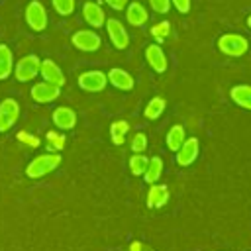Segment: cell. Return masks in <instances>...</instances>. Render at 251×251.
I'll return each mask as SVG.
<instances>
[{
	"label": "cell",
	"mask_w": 251,
	"mask_h": 251,
	"mask_svg": "<svg viewBox=\"0 0 251 251\" xmlns=\"http://www.w3.org/2000/svg\"><path fill=\"white\" fill-rule=\"evenodd\" d=\"M61 155L59 153H53V151H47V153H41L37 157H33L29 161V165L25 167V175L29 178H41L49 173H53L59 165H61Z\"/></svg>",
	"instance_id": "6da1fadb"
},
{
	"label": "cell",
	"mask_w": 251,
	"mask_h": 251,
	"mask_svg": "<svg viewBox=\"0 0 251 251\" xmlns=\"http://www.w3.org/2000/svg\"><path fill=\"white\" fill-rule=\"evenodd\" d=\"M218 49L227 57H243L249 49V41L241 33H224L218 39Z\"/></svg>",
	"instance_id": "7a4b0ae2"
},
{
	"label": "cell",
	"mask_w": 251,
	"mask_h": 251,
	"mask_svg": "<svg viewBox=\"0 0 251 251\" xmlns=\"http://www.w3.org/2000/svg\"><path fill=\"white\" fill-rule=\"evenodd\" d=\"M41 71V59L37 55H24L14 69L18 82H31Z\"/></svg>",
	"instance_id": "3957f363"
},
{
	"label": "cell",
	"mask_w": 251,
	"mask_h": 251,
	"mask_svg": "<svg viewBox=\"0 0 251 251\" xmlns=\"http://www.w3.org/2000/svg\"><path fill=\"white\" fill-rule=\"evenodd\" d=\"M71 43L78 49V51H84V53H94L102 47V37L94 31V29H78L73 33L71 37Z\"/></svg>",
	"instance_id": "277c9868"
},
{
	"label": "cell",
	"mask_w": 251,
	"mask_h": 251,
	"mask_svg": "<svg viewBox=\"0 0 251 251\" xmlns=\"http://www.w3.org/2000/svg\"><path fill=\"white\" fill-rule=\"evenodd\" d=\"M25 24L31 31H43L47 27V10L39 0H31L25 6Z\"/></svg>",
	"instance_id": "5b68a950"
},
{
	"label": "cell",
	"mask_w": 251,
	"mask_h": 251,
	"mask_svg": "<svg viewBox=\"0 0 251 251\" xmlns=\"http://www.w3.org/2000/svg\"><path fill=\"white\" fill-rule=\"evenodd\" d=\"M104 27H106V33H108V37H110V41H112V45L116 49H120V51L127 49V45H129V33H127L126 25L118 18H106Z\"/></svg>",
	"instance_id": "8992f818"
},
{
	"label": "cell",
	"mask_w": 251,
	"mask_h": 251,
	"mask_svg": "<svg viewBox=\"0 0 251 251\" xmlns=\"http://www.w3.org/2000/svg\"><path fill=\"white\" fill-rule=\"evenodd\" d=\"M20 118V104L16 98H4L0 102V133L10 131Z\"/></svg>",
	"instance_id": "52a82bcc"
},
{
	"label": "cell",
	"mask_w": 251,
	"mask_h": 251,
	"mask_svg": "<svg viewBox=\"0 0 251 251\" xmlns=\"http://www.w3.org/2000/svg\"><path fill=\"white\" fill-rule=\"evenodd\" d=\"M108 84V73L102 71H84L78 75V86L84 92H102Z\"/></svg>",
	"instance_id": "ba28073f"
},
{
	"label": "cell",
	"mask_w": 251,
	"mask_h": 251,
	"mask_svg": "<svg viewBox=\"0 0 251 251\" xmlns=\"http://www.w3.org/2000/svg\"><path fill=\"white\" fill-rule=\"evenodd\" d=\"M59 96H61V86L51 84V82H47V80L35 82V84L31 86V100L37 102V104H49V102H55Z\"/></svg>",
	"instance_id": "9c48e42d"
},
{
	"label": "cell",
	"mask_w": 251,
	"mask_h": 251,
	"mask_svg": "<svg viewBox=\"0 0 251 251\" xmlns=\"http://www.w3.org/2000/svg\"><path fill=\"white\" fill-rule=\"evenodd\" d=\"M200 153V141L196 137H186L184 143L180 145V149L176 151V165L178 167H188L196 161Z\"/></svg>",
	"instance_id": "30bf717a"
},
{
	"label": "cell",
	"mask_w": 251,
	"mask_h": 251,
	"mask_svg": "<svg viewBox=\"0 0 251 251\" xmlns=\"http://www.w3.org/2000/svg\"><path fill=\"white\" fill-rule=\"evenodd\" d=\"M145 59H147V65L157 73V75H163L169 67V61H167V55L165 51L161 49L159 43H151L145 47Z\"/></svg>",
	"instance_id": "8fae6325"
},
{
	"label": "cell",
	"mask_w": 251,
	"mask_h": 251,
	"mask_svg": "<svg viewBox=\"0 0 251 251\" xmlns=\"http://www.w3.org/2000/svg\"><path fill=\"white\" fill-rule=\"evenodd\" d=\"M39 75H41L43 80H47V82H51V84H57V86H61V88L67 84L65 73H63L61 67H59L55 61H51V59H43V61H41V71H39Z\"/></svg>",
	"instance_id": "7c38bea8"
},
{
	"label": "cell",
	"mask_w": 251,
	"mask_h": 251,
	"mask_svg": "<svg viewBox=\"0 0 251 251\" xmlns=\"http://www.w3.org/2000/svg\"><path fill=\"white\" fill-rule=\"evenodd\" d=\"M82 18H84V22H86L90 27H94V29H98V27H102V25L106 24V14H104V10L100 8L98 2H92V0H86V2L82 4Z\"/></svg>",
	"instance_id": "4fadbf2b"
},
{
	"label": "cell",
	"mask_w": 251,
	"mask_h": 251,
	"mask_svg": "<svg viewBox=\"0 0 251 251\" xmlns=\"http://www.w3.org/2000/svg\"><path fill=\"white\" fill-rule=\"evenodd\" d=\"M51 120H53L55 127H59L61 131H69V129H73V127L76 126V114H75V110L69 108V106H59V108H55L53 114H51Z\"/></svg>",
	"instance_id": "5bb4252c"
},
{
	"label": "cell",
	"mask_w": 251,
	"mask_h": 251,
	"mask_svg": "<svg viewBox=\"0 0 251 251\" xmlns=\"http://www.w3.org/2000/svg\"><path fill=\"white\" fill-rule=\"evenodd\" d=\"M126 20H127L129 25L141 27V25H145V24L149 22V12H147V8H145L141 2L133 0V2H129L127 8H126Z\"/></svg>",
	"instance_id": "9a60e30c"
},
{
	"label": "cell",
	"mask_w": 251,
	"mask_h": 251,
	"mask_svg": "<svg viewBox=\"0 0 251 251\" xmlns=\"http://www.w3.org/2000/svg\"><path fill=\"white\" fill-rule=\"evenodd\" d=\"M108 82H110L114 88L124 90V92H129V90H133V86H135L133 76H131L127 71L120 69V67L110 69V73H108Z\"/></svg>",
	"instance_id": "2e32d148"
},
{
	"label": "cell",
	"mask_w": 251,
	"mask_h": 251,
	"mask_svg": "<svg viewBox=\"0 0 251 251\" xmlns=\"http://www.w3.org/2000/svg\"><path fill=\"white\" fill-rule=\"evenodd\" d=\"M169 202V186L167 184H151L147 190V206L149 208H161Z\"/></svg>",
	"instance_id": "e0dca14e"
},
{
	"label": "cell",
	"mask_w": 251,
	"mask_h": 251,
	"mask_svg": "<svg viewBox=\"0 0 251 251\" xmlns=\"http://www.w3.org/2000/svg\"><path fill=\"white\" fill-rule=\"evenodd\" d=\"M229 96L237 106L251 110V84H235L229 90Z\"/></svg>",
	"instance_id": "ac0fdd59"
},
{
	"label": "cell",
	"mask_w": 251,
	"mask_h": 251,
	"mask_svg": "<svg viewBox=\"0 0 251 251\" xmlns=\"http://www.w3.org/2000/svg\"><path fill=\"white\" fill-rule=\"evenodd\" d=\"M184 139H186V131H184V126L182 124H175L171 129H169V133H167V139H165V143H167V149H171V151H178L180 149V145L184 143Z\"/></svg>",
	"instance_id": "d6986e66"
},
{
	"label": "cell",
	"mask_w": 251,
	"mask_h": 251,
	"mask_svg": "<svg viewBox=\"0 0 251 251\" xmlns=\"http://www.w3.org/2000/svg\"><path fill=\"white\" fill-rule=\"evenodd\" d=\"M14 73V53L6 43H0V80Z\"/></svg>",
	"instance_id": "ffe728a7"
},
{
	"label": "cell",
	"mask_w": 251,
	"mask_h": 251,
	"mask_svg": "<svg viewBox=\"0 0 251 251\" xmlns=\"http://www.w3.org/2000/svg\"><path fill=\"white\" fill-rule=\"evenodd\" d=\"M127 133H129V122H126V120L112 122V126H110V139H112L114 145H124Z\"/></svg>",
	"instance_id": "44dd1931"
},
{
	"label": "cell",
	"mask_w": 251,
	"mask_h": 251,
	"mask_svg": "<svg viewBox=\"0 0 251 251\" xmlns=\"http://www.w3.org/2000/svg\"><path fill=\"white\" fill-rule=\"evenodd\" d=\"M165 108H167L165 98H163V96H153V98L147 102V106H145V110H143V116H145L147 120H157V118L165 112Z\"/></svg>",
	"instance_id": "7402d4cb"
},
{
	"label": "cell",
	"mask_w": 251,
	"mask_h": 251,
	"mask_svg": "<svg viewBox=\"0 0 251 251\" xmlns=\"http://www.w3.org/2000/svg\"><path fill=\"white\" fill-rule=\"evenodd\" d=\"M163 175V159L161 157H151L149 159V165H147V171L143 175L145 182L147 184H155Z\"/></svg>",
	"instance_id": "603a6c76"
},
{
	"label": "cell",
	"mask_w": 251,
	"mask_h": 251,
	"mask_svg": "<svg viewBox=\"0 0 251 251\" xmlns=\"http://www.w3.org/2000/svg\"><path fill=\"white\" fill-rule=\"evenodd\" d=\"M149 165V157H145L143 153H133L129 157V171L133 176H143Z\"/></svg>",
	"instance_id": "cb8c5ba5"
},
{
	"label": "cell",
	"mask_w": 251,
	"mask_h": 251,
	"mask_svg": "<svg viewBox=\"0 0 251 251\" xmlns=\"http://www.w3.org/2000/svg\"><path fill=\"white\" fill-rule=\"evenodd\" d=\"M45 139H47V149L53 151V153H59L67 143L65 133H57V131H47Z\"/></svg>",
	"instance_id": "d4e9b609"
},
{
	"label": "cell",
	"mask_w": 251,
	"mask_h": 251,
	"mask_svg": "<svg viewBox=\"0 0 251 251\" xmlns=\"http://www.w3.org/2000/svg\"><path fill=\"white\" fill-rule=\"evenodd\" d=\"M169 33H171V22H167V20H163V22H159L151 27V35L157 39V43L165 41L169 37Z\"/></svg>",
	"instance_id": "484cf974"
},
{
	"label": "cell",
	"mask_w": 251,
	"mask_h": 251,
	"mask_svg": "<svg viewBox=\"0 0 251 251\" xmlns=\"http://www.w3.org/2000/svg\"><path fill=\"white\" fill-rule=\"evenodd\" d=\"M51 4L59 16H71L75 12V0H51Z\"/></svg>",
	"instance_id": "4316f807"
},
{
	"label": "cell",
	"mask_w": 251,
	"mask_h": 251,
	"mask_svg": "<svg viewBox=\"0 0 251 251\" xmlns=\"http://www.w3.org/2000/svg\"><path fill=\"white\" fill-rule=\"evenodd\" d=\"M129 147H131V151L133 153H143L145 149H147V135L145 133H135L133 137H131V143H129Z\"/></svg>",
	"instance_id": "83f0119b"
},
{
	"label": "cell",
	"mask_w": 251,
	"mask_h": 251,
	"mask_svg": "<svg viewBox=\"0 0 251 251\" xmlns=\"http://www.w3.org/2000/svg\"><path fill=\"white\" fill-rule=\"evenodd\" d=\"M18 141L20 143H25L27 147H39V137H35V135H31V133H27V131H18Z\"/></svg>",
	"instance_id": "f1b7e54d"
},
{
	"label": "cell",
	"mask_w": 251,
	"mask_h": 251,
	"mask_svg": "<svg viewBox=\"0 0 251 251\" xmlns=\"http://www.w3.org/2000/svg\"><path fill=\"white\" fill-rule=\"evenodd\" d=\"M149 6L155 14H167L171 10V0H149Z\"/></svg>",
	"instance_id": "f546056e"
},
{
	"label": "cell",
	"mask_w": 251,
	"mask_h": 251,
	"mask_svg": "<svg viewBox=\"0 0 251 251\" xmlns=\"http://www.w3.org/2000/svg\"><path fill=\"white\" fill-rule=\"evenodd\" d=\"M171 4H173L180 14H188V12H190V6H192V0H171Z\"/></svg>",
	"instance_id": "4dcf8cb0"
},
{
	"label": "cell",
	"mask_w": 251,
	"mask_h": 251,
	"mask_svg": "<svg viewBox=\"0 0 251 251\" xmlns=\"http://www.w3.org/2000/svg\"><path fill=\"white\" fill-rule=\"evenodd\" d=\"M104 4H106V6H110V8H112V10H116V12H122V10H126V8H127L129 0H104Z\"/></svg>",
	"instance_id": "1f68e13d"
},
{
	"label": "cell",
	"mask_w": 251,
	"mask_h": 251,
	"mask_svg": "<svg viewBox=\"0 0 251 251\" xmlns=\"http://www.w3.org/2000/svg\"><path fill=\"white\" fill-rule=\"evenodd\" d=\"M129 251H143V245H141V241H133V243L129 245Z\"/></svg>",
	"instance_id": "d6a6232c"
},
{
	"label": "cell",
	"mask_w": 251,
	"mask_h": 251,
	"mask_svg": "<svg viewBox=\"0 0 251 251\" xmlns=\"http://www.w3.org/2000/svg\"><path fill=\"white\" fill-rule=\"evenodd\" d=\"M247 25H249V29H251V14H249V18H247Z\"/></svg>",
	"instance_id": "836d02e7"
}]
</instances>
